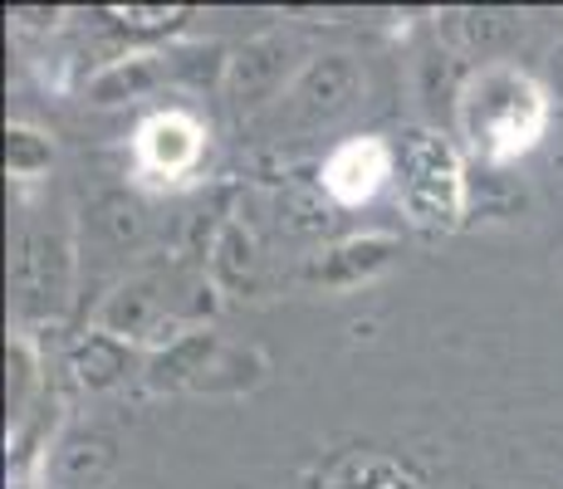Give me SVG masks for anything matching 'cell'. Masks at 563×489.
Instances as JSON below:
<instances>
[{
  "label": "cell",
  "instance_id": "obj_1",
  "mask_svg": "<svg viewBox=\"0 0 563 489\" xmlns=\"http://www.w3.org/2000/svg\"><path fill=\"white\" fill-rule=\"evenodd\" d=\"M456 133L481 167H510L549 133L554 93L519 64H481L456 84Z\"/></svg>",
  "mask_w": 563,
  "mask_h": 489
},
{
  "label": "cell",
  "instance_id": "obj_20",
  "mask_svg": "<svg viewBox=\"0 0 563 489\" xmlns=\"http://www.w3.org/2000/svg\"><path fill=\"white\" fill-rule=\"evenodd\" d=\"M554 275H559V285H563V245H559V255H554Z\"/></svg>",
  "mask_w": 563,
  "mask_h": 489
},
{
  "label": "cell",
  "instance_id": "obj_6",
  "mask_svg": "<svg viewBox=\"0 0 563 489\" xmlns=\"http://www.w3.org/2000/svg\"><path fill=\"white\" fill-rule=\"evenodd\" d=\"M295 35H285V30H269V35H255L245 40L241 49L231 54V64H225V93H231V103L241 108V113H255V108L275 103V98L289 93V84L299 79V69L305 64H295Z\"/></svg>",
  "mask_w": 563,
  "mask_h": 489
},
{
  "label": "cell",
  "instance_id": "obj_10",
  "mask_svg": "<svg viewBox=\"0 0 563 489\" xmlns=\"http://www.w3.org/2000/svg\"><path fill=\"white\" fill-rule=\"evenodd\" d=\"M221 347H225V338L216 329L181 333L177 343L157 347V353L147 357V367H143L147 387H153V391H201L211 363L221 357Z\"/></svg>",
  "mask_w": 563,
  "mask_h": 489
},
{
  "label": "cell",
  "instance_id": "obj_14",
  "mask_svg": "<svg viewBox=\"0 0 563 489\" xmlns=\"http://www.w3.org/2000/svg\"><path fill=\"white\" fill-rule=\"evenodd\" d=\"M25 275H30V289L40 299H49V309H64L74 289V245L64 235H40L35 249L25 255Z\"/></svg>",
  "mask_w": 563,
  "mask_h": 489
},
{
  "label": "cell",
  "instance_id": "obj_12",
  "mask_svg": "<svg viewBox=\"0 0 563 489\" xmlns=\"http://www.w3.org/2000/svg\"><path fill=\"white\" fill-rule=\"evenodd\" d=\"M133 363H137L133 343L113 338V333H103V329H89L69 347V373L84 391H113L118 382H128Z\"/></svg>",
  "mask_w": 563,
  "mask_h": 489
},
{
  "label": "cell",
  "instance_id": "obj_5",
  "mask_svg": "<svg viewBox=\"0 0 563 489\" xmlns=\"http://www.w3.org/2000/svg\"><path fill=\"white\" fill-rule=\"evenodd\" d=\"M206 123L187 108H162V113L143 118L133 137V162L147 181L157 187H181L187 177H197L206 162Z\"/></svg>",
  "mask_w": 563,
  "mask_h": 489
},
{
  "label": "cell",
  "instance_id": "obj_11",
  "mask_svg": "<svg viewBox=\"0 0 563 489\" xmlns=\"http://www.w3.org/2000/svg\"><path fill=\"white\" fill-rule=\"evenodd\" d=\"M167 69H172L167 54H157V49L118 54V59H108L103 69L89 74V84H84V103L118 108V103H133V98H147L162 79H167Z\"/></svg>",
  "mask_w": 563,
  "mask_h": 489
},
{
  "label": "cell",
  "instance_id": "obj_19",
  "mask_svg": "<svg viewBox=\"0 0 563 489\" xmlns=\"http://www.w3.org/2000/svg\"><path fill=\"white\" fill-rule=\"evenodd\" d=\"M544 89L554 93V103H563V40L549 49V59H544Z\"/></svg>",
  "mask_w": 563,
  "mask_h": 489
},
{
  "label": "cell",
  "instance_id": "obj_8",
  "mask_svg": "<svg viewBox=\"0 0 563 489\" xmlns=\"http://www.w3.org/2000/svg\"><path fill=\"white\" fill-rule=\"evenodd\" d=\"M393 177H397V152L377 133L343 137L319 167L323 191H329L339 205H367Z\"/></svg>",
  "mask_w": 563,
  "mask_h": 489
},
{
  "label": "cell",
  "instance_id": "obj_13",
  "mask_svg": "<svg viewBox=\"0 0 563 489\" xmlns=\"http://www.w3.org/2000/svg\"><path fill=\"white\" fill-rule=\"evenodd\" d=\"M255 265H260L255 235L245 231L241 221H225V225H221V235H216V245H211V259H206V269H211V285L221 289V293H241V289H251Z\"/></svg>",
  "mask_w": 563,
  "mask_h": 489
},
{
  "label": "cell",
  "instance_id": "obj_17",
  "mask_svg": "<svg viewBox=\"0 0 563 489\" xmlns=\"http://www.w3.org/2000/svg\"><path fill=\"white\" fill-rule=\"evenodd\" d=\"M59 162V147L45 127L35 123H5V177L10 181H45Z\"/></svg>",
  "mask_w": 563,
  "mask_h": 489
},
{
  "label": "cell",
  "instance_id": "obj_3",
  "mask_svg": "<svg viewBox=\"0 0 563 489\" xmlns=\"http://www.w3.org/2000/svg\"><path fill=\"white\" fill-rule=\"evenodd\" d=\"M397 152V201L427 231H461L471 215V177L465 157L437 127H407L393 143Z\"/></svg>",
  "mask_w": 563,
  "mask_h": 489
},
{
  "label": "cell",
  "instance_id": "obj_21",
  "mask_svg": "<svg viewBox=\"0 0 563 489\" xmlns=\"http://www.w3.org/2000/svg\"><path fill=\"white\" fill-rule=\"evenodd\" d=\"M559 181H563V157H559Z\"/></svg>",
  "mask_w": 563,
  "mask_h": 489
},
{
  "label": "cell",
  "instance_id": "obj_9",
  "mask_svg": "<svg viewBox=\"0 0 563 489\" xmlns=\"http://www.w3.org/2000/svg\"><path fill=\"white\" fill-rule=\"evenodd\" d=\"M441 35L446 45L481 64H510V54L525 45V15L515 10H446L441 15Z\"/></svg>",
  "mask_w": 563,
  "mask_h": 489
},
{
  "label": "cell",
  "instance_id": "obj_4",
  "mask_svg": "<svg viewBox=\"0 0 563 489\" xmlns=\"http://www.w3.org/2000/svg\"><path fill=\"white\" fill-rule=\"evenodd\" d=\"M367 93V74L353 54L329 49L305 59L299 79L289 84V93L275 103V113L289 127H333L339 118H349Z\"/></svg>",
  "mask_w": 563,
  "mask_h": 489
},
{
  "label": "cell",
  "instance_id": "obj_15",
  "mask_svg": "<svg viewBox=\"0 0 563 489\" xmlns=\"http://www.w3.org/2000/svg\"><path fill=\"white\" fill-rule=\"evenodd\" d=\"M113 475V441L108 436H79L54 451V480L64 489H93Z\"/></svg>",
  "mask_w": 563,
  "mask_h": 489
},
{
  "label": "cell",
  "instance_id": "obj_18",
  "mask_svg": "<svg viewBox=\"0 0 563 489\" xmlns=\"http://www.w3.org/2000/svg\"><path fill=\"white\" fill-rule=\"evenodd\" d=\"M108 15H118V25H128V30H172L187 10H177V5H113Z\"/></svg>",
  "mask_w": 563,
  "mask_h": 489
},
{
  "label": "cell",
  "instance_id": "obj_2",
  "mask_svg": "<svg viewBox=\"0 0 563 489\" xmlns=\"http://www.w3.org/2000/svg\"><path fill=\"white\" fill-rule=\"evenodd\" d=\"M211 279H181V275H133L123 279L93 313V329L113 333V338L133 347H167L181 333L206 329L211 313Z\"/></svg>",
  "mask_w": 563,
  "mask_h": 489
},
{
  "label": "cell",
  "instance_id": "obj_7",
  "mask_svg": "<svg viewBox=\"0 0 563 489\" xmlns=\"http://www.w3.org/2000/svg\"><path fill=\"white\" fill-rule=\"evenodd\" d=\"M402 255V241L393 231H367V235H349V241H333L323 249H313L305 265V285L323 289V293H349L373 285L377 275L397 265Z\"/></svg>",
  "mask_w": 563,
  "mask_h": 489
},
{
  "label": "cell",
  "instance_id": "obj_16",
  "mask_svg": "<svg viewBox=\"0 0 563 489\" xmlns=\"http://www.w3.org/2000/svg\"><path fill=\"white\" fill-rule=\"evenodd\" d=\"M45 391V377H40V353L25 333L5 343V426H20L30 416V401Z\"/></svg>",
  "mask_w": 563,
  "mask_h": 489
}]
</instances>
